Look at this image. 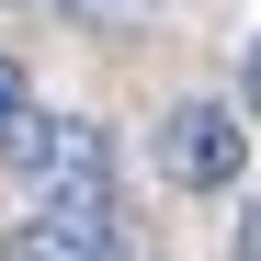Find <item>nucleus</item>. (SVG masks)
<instances>
[{"instance_id":"39448f33","label":"nucleus","mask_w":261,"mask_h":261,"mask_svg":"<svg viewBox=\"0 0 261 261\" xmlns=\"http://www.w3.org/2000/svg\"><path fill=\"white\" fill-rule=\"evenodd\" d=\"M239 261H261V193H250V216H239Z\"/></svg>"},{"instance_id":"7ed1b4c3","label":"nucleus","mask_w":261,"mask_h":261,"mask_svg":"<svg viewBox=\"0 0 261 261\" xmlns=\"http://www.w3.org/2000/svg\"><path fill=\"white\" fill-rule=\"evenodd\" d=\"M57 12H68L80 34H148V23H159V0H57Z\"/></svg>"},{"instance_id":"20e7f679","label":"nucleus","mask_w":261,"mask_h":261,"mask_svg":"<svg viewBox=\"0 0 261 261\" xmlns=\"http://www.w3.org/2000/svg\"><path fill=\"white\" fill-rule=\"evenodd\" d=\"M23 102H34V91H23V68H12V57H0V125H12Z\"/></svg>"},{"instance_id":"0eeeda50","label":"nucleus","mask_w":261,"mask_h":261,"mask_svg":"<svg viewBox=\"0 0 261 261\" xmlns=\"http://www.w3.org/2000/svg\"><path fill=\"white\" fill-rule=\"evenodd\" d=\"M34 12H57V0H34Z\"/></svg>"},{"instance_id":"f257e3e1","label":"nucleus","mask_w":261,"mask_h":261,"mask_svg":"<svg viewBox=\"0 0 261 261\" xmlns=\"http://www.w3.org/2000/svg\"><path fill=\"white\" fill-rule=\"evenodd\" d=\"M148 159H159V182H182V193H227L250 170V125L227 102H170L159 137H148Z\"/></svg>"},{"instance_id":"f03ea898","label":"nucleus","mask_w":261,"mask_h":261,"mask_svg":"<svg viewBox=\"0 0 261 261\" xmlns=\"http://www.w3.org/2000/svg\"><path fill=\"white\" fill-rule=\"evenodd\" d=\"M0 261H125V250H114V227H80V216L34 204L23 227H0Z\"/></svg>"},{"instance_id":"423d86ee","label":"nucleus","mask_w":261,"mask_h":261,"mask_svg":"<svg viewBox=\"0 0 261 261\" xmlns=\"http://www.w3.org/2000/svg\"><path fill=\"white\" fill-rule=\"evenodd\" d=\"M239 91H250V114H261V46H250V68H239Z\"/></svg>"}]
</instances>
